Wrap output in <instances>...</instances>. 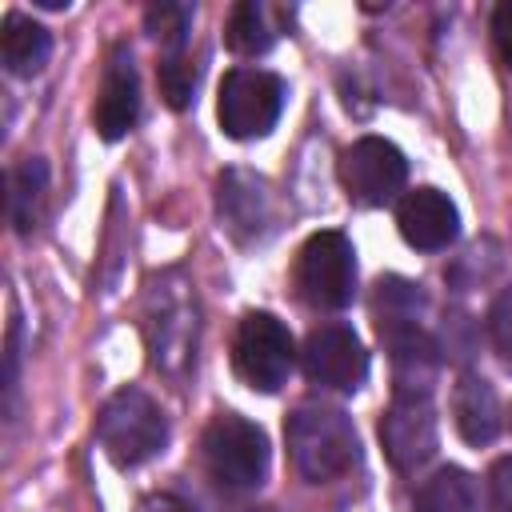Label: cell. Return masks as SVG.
Returning <instances> with one entry per match:
<instances>
[{"mask_svg":"<svg viewBox=\"0 0 512 512\" xmlns=\"http://www.w3.org/2000/svg\"><path fill=\"white\" fill-rule=\"evenodd\" d=\"M96 440L116 468H136L156 452H164L168 420L148 392L120 388L116 396H108V404L96 416Z\"/></svg>","mask_w":512,"mask_h":512,"instance_id":"7a4b0ae2","label":"cell"},{"mask_svg":"<svg viewBox=\"0 0 512 512\" xmlns=\"http://www.w3.org/2000/svg\"><path fill=\"white\" fill-rule=\"evenodd\" d=\"M224 40H228V48H232L236 56H260V52H268L272 40H276V28H272V20H268V8L256 4V0L236 4L232 16H228Z\"/></svg>","mask_w":512,"mask_h":512,"instance_id":"d6986e66","label":"cell"},{"mask_svg":"<svg viewBox=\"0 0 512 512\" xmlns=\"http://www.w3.org/2000/svg\"><path fill=\"white\" fill-rule=\"evenodd\" d=\"M140 116V76H136V60L128 52V44H116L108 52L104 76H100V92H96V128L104 140H120L132 132Z\"/></svg>","mask_w":512,"mask_h":512,"instance_id":"8fae6325","label":"cell"},{"mask_svg":"<svg viewBox=\"0 0 512 512\" xmlns=\"http://www.w3.org/2000/svg\"><path fill=\"white\" fill-rule=\"evenodd\" d=\"M300 364H304V376L312 384L336 388V392H356L368 376V352L356 340V332L344 328V324L312 328L308 340H304Z\"/></svg>","mask_w":512,"mask_h":512,"instance_id":"9c48e42d","label":"cell"},{"mask_svg":"<svg viewBox=\"0 0 512 512\" xmlns=\"http://www.w3.org/2000/svg\"><path fill=\"white\" fill-rule=\"evenodd\" d=\"M404 176H408V164H404V152L392 144V140H380V136H360L344 160H340V180H344V192L364 204V208H384L396 200V192L404 188Z\"/></svg>","mask_w":512,"mask_h":512,"instance_id":"ba28073f","label":"cell"},{"mask_svg":"<svg viewBox=\"0 0 512 512\" xmlns=\"http://www.w3.org/2000/svg\"><path fill=\"white\" fill-rule=\"evenodd\" d=\"M44 200H48V164L40 156H28L8 172V216H12V228L28 236L44 216Z\"/></svg>","mask_w":512,"mask_h":512,"instance_id":"2e32d148","label":"cell"},{"mask_svg":"<svg viewBox=\"0 0 512 512\" xmlns=\"http://www.w3.org/2000/svg\"><path fill=\"white\" fill-rule=\"evenodd\" d=\"M204 464L224 492L260 488L268 476V436L252 420L236 412H220L204 428Z\"/></svg>","mask_w":512,"mask_h":512,"instance_id":"277c9868","label":"cell"},{"mask_svg":"<svg viewBox=\"0 0 512 512\" xmlns=\"http://www.w3.org/2000/svg\"><path fill=\"white\" fill-rule=\"evenodd\" d=\"M216 212L224 220V228L236 236V240H256L268 232L272 224V196H268V184L252 172H224L220 184H216Z\"/></svg>","mask_w":512,"mask_h":512,"instance_id":"7c38bea8","label":"cell"},{"mask_svg":"<svg viewBox=\"0 0 512 512\" xmlns=\"http://www.w3.org/2000/svg\"><path fill=\"white\" fill-rule=\"evenodd\" d=\"M396 224H400V236L412 248H420V252H440L460 232L456 204L440 188H416V192H408L400 200V208H396Z\"/></svg>","mask_w":512,"mask_h":512,"instance_id":"4fadbf2b","label":"cell"},{"mask_svg":"<svg viewBox=\"0 0 512 512\" xmlns=\"http://www.w3.org/2000/svg\"><path fill=\"white\" fill-rule=\"evenodd\" d=\"M380 444L400 472L428 464L436 456V412L428 396H396L380 416Z\"/></svg>","mask_w":512,"mask_h":512,"instance_id":"30bf717a","label":"cell"},{"mask_svg":"<svg viewBox=\"0 0 512 512\" xmlns=\"http://www.w3.org/2000/svg\"><path fill=\"white\" fill-rule=\"evenodd\" d=\"M136 512H196L188 500H180V496H172V492H156V496H144L140 504H136Z\"/></svg>","mask_w":512,"mask_h":512,"instance_id":"d4e9b609","label":"cell"},{"mask_svg":"<svg viewBox=\"0 0 512 512\" xmlns=\"http://www.w3.org/2000/svg\"><path fill=\"white\" fill-rule=\"evenodd\" d=\"M284 440H288L292 468L308 484L336 480L360 456V440H356L352 420L328 404H300L284 424Z\"/></svg>","mask_w":512,"mask_h":512,"instance_id":"6da1fadb","label":"cell"},{"mask_svg":"<svg viewBox=\"0 0 512 512\" xmlns=\"http://www.w3.org/2000/svg\"><path fill=\"white\" fill-rule=\"evenodd\" d=\"M416 512H480L476 480L456 464L432 472L416 492Z\"/></svg>","mask_w":512,"mask_h":512,"instance_id":"ac0fdd59","label":"cell"},{"mask_svg":"<svg viewBox=\"0 0 512 512\" xmlns=\"http://www.w3.org/2000/svg\"><path fill=\"white\" fill-rule=\"evenodd\" d=\"M488 336H492V348L500 352V360L512 364V284L492 300V312H488Z\"/></svg>","mask_w":512,"mask_h":512,"instance_id":"7402d4cb","label":"cell"},{"mask_svg":"<svg viewBox=\"0 0 512 512\" xmlns=\"http://www.w3.org/2000/svg\"><path fill=\"white\" fill-rule=\"evenodd\" d=\"M492 36H496V52H500L504 68L512 72V0L496 4V12H492Z\"/></svg>","mask_w":512,"mask_h":512,"instance_id":"cb8c5ba5","label":"cell"},{"mask_svg":"<svg viewBox=\"0 0 512 512\" xmlns=\"http://www.w3.org/2000/svg\"><path fill=\"white\" fill-rule=\"evenodd\" d=\"M488 512H512V456L488 468Z\"/></svg>","mask_w":512,"mask_h":512,"instance_id":"603a6c76","label":"cell"},{"mask_svg":"<svg viewBox=\"0 0 512 512\" xmlns=\"http://www.w3.org/2000/svg\"><path fill=\"white\" fill-rule=\"evenodd\" d=\"M296 344L272 312H248L232 336V368L256 392H280L292 376Z\"/></svg>","mask_w":512,"mask_h":512,"instance_id":"5b68a950","label":"cell"},{"mask_svg":"<svg viewBox=\"0 0 512 512\" xmlns=\"http://www.w3.org/2000/svg\"><path fill=\"white\" fill-rule=\"evenodd\" d=\"M248 512H272V508H248Z\"/></svg>","mask_w":512,"mask_h":512,"instance_id":"484cf974","label":"cell"},{"mask_svg":"<svg viewBox=\"0 0 512 512\" xmlns=\"http://www.w3.org/2000/svg\"><path fill=\"white\" fill-rule=\"evenodd\" d=\"M144 332H148V348H152V364L172 376L184 380V372L196 360V296L188 292V284L180 276H164L160 284H152L148 292V312H144Z\"/></svg>","mask_w":512,"mask_h":512,"instance_id":"3957f363","label":"cell"},{"mask_svg":"<svg viewBox=\"0 0 512 512\" xmlns=\"http://www.w3.org/2000/svg\"><path fill=\"white\" fill-rule=\"evenodd\" d=\"M452 420L468 444H492L500 432V400L492 384L480 376H460V384L452 388Z\"/></svg>","mask_w":512,"mask_h":512,"instance_id":"5bb4252c","label":"cell"},{"mask_svg":"<svg viewBox=\"0 0 512 512\" xmlns=\"http://www.w3.org/2000/svg\"><path fill=\"white\" fill-rule=\"evenodd\" d=\"M160 76V92L168 100V108H188L192 104V92H196V68L184 52H168L156 68Z\"/></svg>","mask_w":512,"mask_h":512,"instance_id":"44dd1931","label":"cell"},{"mask_svg":"<svg viewBox=\"0 0 512 512\" xmlns=\"http://www.w3.org/2000/svg\"><path fill=\"white\" fill-rule=\"evenodd\" d=\"M296 288L312 308H348L356 296V256L344 232H316L300 248Z\"/></svg>","mask_w":512,"mask_h":512,"instance_id":"52a82bcc","label":"cell"},{"mask_svg":"<svg viewBox=\"0 0 512 512\" xmlns=\"http://www.w3.org/2000/svg\"><path fill=\"white\" fill-rule=\"evenodd\" d=\"M372 316H376V332H400V328H420L424 316V292L412 280L400 276H384L376 280L372 292Z\"/></svg>","mask_w":512,"mask_h":512,"instance_id":"e0dca14e","label":"cell"},{"mask_svg":"<svg viewBox=\"0 0 512 512\" xmlns=\"http://www.w3.org/2000/svg\"><path fill=\"white\" fill-rule=\"evenodd\" d=\"M148 32L168 48V52H184L188 40V24H192V8L188 4H152L144 12Z\"/></svg>","mask_w":512,"mask_h":512,"instance_id":"ffe728a7","label":"cell"},{"mask_svg":"<svg viewBox=\"0 0 512 512\" xmlns=\"http://www.w3.org/2000/svg\"><path fill=\"white\" fill-rule=\"evenodd\" d=\"M284 108V80L264 68H232L220 80L216 116L232 140L268 136Z\"/></svg>","mask_w":512,"mask_h":512,"instance_id":"8992f818","label":"cell"},{"mask_svg":"<svg viewBox=\"0 0 512 512\" xmlns=\"http://www.w3.org/2000/svg\"><path fill=\"white\" fill-rule=\"evenodd\" d=\"M52 56V36L24 12H8L0 24V60L12 76H36Z\"/></svg>","mask_w":512,"mask_h":512,"instance_id":"9a60e30c","label":"cell"}]
</instances>
